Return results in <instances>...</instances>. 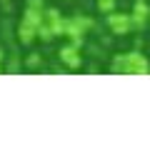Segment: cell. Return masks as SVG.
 <instances>
[{"label": "cell", "mask_w": 150, "mask_h": 150, "mask_svg": "<svg viewBox=\"0 0 150 150\" xmlns=\"http://www.w3.org/2000/svg\"><path fill=\"white\" fill-rule=\"evenodd\" d=\"M112 73H123V75H148L150 73V63L145 60V55L140 53H120L112 58L110 63Z\"/></svg>", "instance_id": "1"}, {"label": "cell", "mask_w": 150, "mask_h": 150, "mask_svg": "<svg viewBox=\"0 0 150 150\" xmlns=\"http://www.w3.org/2000/svg\"><path fill=\"white\" fill-rule=\"evenodd\" d=\"M105 23L108 28H110L112 35H128L130 30H133V20H130V13H118L112 10L105 15Z\"/></svg>", "instance_id": "2"}, {"label": "cell", "mask_w": 150, "mask_h": 150, "mask_svg": "<svg viewBox=\"0 0 150 150\" xmlns=\"http://www.w3.org/2000/svg\"><path fill=\"white\" fill-rule=\"evenodd\" d=\"M58 58H60V63L65 65L68 70H78L83 65V58H80V48L78 45H65V48H60V53H58Z\"/></svg>", "instance_id": "3"}, {"label": "cell", "mask_w": 150, "mask_h": 150, "mask_svg": "<svg viewBox=\"0 0 150 150\" xmlns=\"http://www.w3.org/2000/svg\"><path fill=\"white\" fill-rule=\"evenodd\" d=\"M43 25L48 28L55 38H58V35H63V30H65V18L60 15L58 8H45V20H43Z\"/></svg>", "instance_id": "4"}, {"label": "cell", "mask_w": 150, "mask_h": 150, "mask_svg": "<svg viewBox=\"0 0 150 150\" xmlns=\"http://www.w3.org/2000/svg\"><path fill=\"white\" fill-rule=\"evenodd\" d=\"M130 20H133V28H138V30L145 28V23L150 20V5H145V0H135V3H133Z\"/></svg>", "instance_id": "5"}, {"label": "cell", "mask_w": 150, "mask_h": 150, "mask_svg": "<svg viewBox=\"0 0 150 150\" xmlns=\"http://www.w3.org/2000/svg\"><path fill=\"white\" fill-rule=\"evenodd\" d=\"M63 35L68 38L73 45H78V48H80V45H83V35H88V33L83 30V28L78 25L73 18H70V20H65V30H63Z\"/></svg>", "instance_id": "6"}, {"label": "cell", "mask_w": 150, "mask_h": 150, "mask_svg": "<svg viewBox=\"0 0 150 150\" xmlns=\"http://www.w3.org/2000/svg\"><path fill=\"white\" fill-rule=\"evenodd\" d=\"M43 20H45V10H40V8H25L20 23H28V25H33V28H40Z\"/></svg>", "instance_id": "7"}, {"label": "cell", "mask_w": 150, "mask_h": 150, "mask_svg": "<svg viewBox=\"0 0 150 150\" xmlns=\"http://www.w3.org/2000/svg\"><path fill=\"white\" fill-rule=\"evenodd\" d=\"M38 38V28L28 25V23H20V28H18V40H20L23 45H33Z\"/></svg>", "instance_id": "8"}, {"label": "cell", "mask_w": 150, "mask_h": 150, "mask_svg": "<svg viewBox=\"0 0 150 150\" xmlns=\"http://www.w3.org/2000/svg\"><path fill=\"white\" fill-rule=\"evenodd\" d=\"M115 3H118V0H98V10H100L103 15H108V13L115 10Z\"/></svg>", "instance_id": "9"}, {"label": "cell", "mask_w": 150, "mask_h": 150, "mask_svg": "<svg viewBox=\"0 0 150 150\" xmlns=\"http://www.w3.org/2000/svg\"><path fill=\"white\" fill-rule=\"evenodd\" d=\"M25 65L28 68H38V65H40V53H30L25 58Z\"/></svg>", "instance_id": "10"}, {"label": "cell", "mask_w": 150, "mask_h": 150, "mask_svg": "<svg viewBox=\"0 0 150 150\" xmlns=\"http://www.w3.org/2000/svg\"><path fill=\"white\" fill-rule=\"evenodd\" d=\"M28 3V8H40V10H45L43 8V0H25Z\"/></svg>", "instance_id": "11"}, {"label": "cell", "mask_w": 150, "mask_h": 150, "mask_svg": "<svg viewBox=\"0 0 150 150\" xmlns=\"http://www.w3.org/2000/svg\"><path fill=\"white\" fill-rule=\"evenodd\" d=\"M0 70H3V68H0Z\"/></svg>", "instance_id": "12"}]
</instances>
